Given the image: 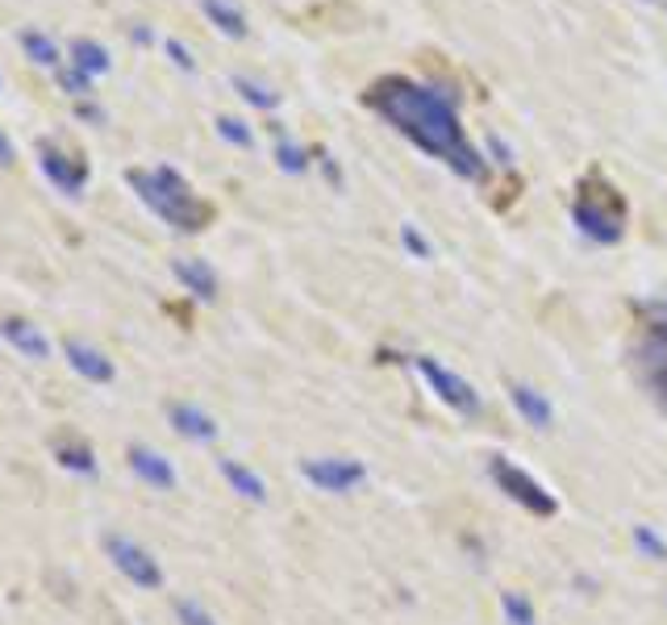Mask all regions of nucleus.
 <instances>
[{"label":"nucleus","mask_w":667,"mask_h":625,"mask_svg":"<svg viewBox=\"0 0 667 625\" xmlns=\"http://www.w3.org/2000/svg\"><path fill=\"white\" fill-rule=\"evenodd\" d=\"M363 100H367L388 125H397L413 146H422L426 155H434V159H442L447 167H454L463 180L484 184L488 163H484V155L468 142L454 105L442 93H434V88L409 80V75H380V80L367 88Z\"/></svg>","instance_id":"nucleus-1"},{"label":"nucleus","mask_w":667,"mask_h":625,"mask_svg":"<svg viewBox=\"0 0 667 625\" xmlns=\"http://www.w3.org/2000/svg\"><path fill=\"white\" fill-rule=\"evenodd\" d=\"M125 180L143 196V205L155 217H163L167 226H175L180 233H201L214 221V208L205 205V201H196V192H192L189 180L175 167H155V171L130 167Z\"/></svg>","instance_id":"nucleus-2"},{"label":"nucleus","mask_w":667,"mask_h":625,"mask_svg":"<svg viewBox=\"0 0 667 625\" xmlns=\"http://www.w3.org/2000/svg\"><path fill=\"white\" fill-rule=\"evenodd\" d=\"M572 221L593 242H618L621 233H626V201H621L618 188L605 184L593 171V176H584L580 188H575Z\"/></svg>","instance_id":"nucleus-3"},{"label":"nucleus","mask_w":667,"mask_h":625,"mask_svg":"<svg viewBox=\"0 0 667 625\" xmlns=\"http://www.w3.org/2000/svg\"><path fill=\"white\" fill-rule=\"evenodd\" d=\"M105 551L113 558V567H118L121 576L130 579L134 588H146V592H155V588H163V567L155 563V555L138 546L134 538H125V533H109L105 538Z\"/></svg>","instance_id":"nucleus-4"},{"label":"nucleus","mask_w":667,"mask_h":625,"mask_svg":"<svg viewBox=\"0 0 667 625\" xmlns=\"http://www.w3.org/2000/svg\"><path fill=\"white\" fill-rule=\"evenodd\" d=\"M493 480H497V488L509 501H518L522 509L538 513V517H555V509H559V501L550 496L547 488L538 484L530 471H522L518 464H509V459H493Z\"/></svg>","instance_id":"nucleus-5"},{"label":"nucleus","mask_w":667,"mask_h":625,"mask_svg":"<svg viewBox=\"0 0 667 625\" xmlns=\"http://www.w3.org/2000/svg\"><path fill=\"white\" fill-rule=\"evenodd\" d=\"M38 163H43L50 184L59 188V192H68V196H80L84 184H88V163L80 159V151H68L63 142L54 139L38 142Z\"/></svg>","instance_id":"nucleus-6"},{"label":"nucleus","mask_w":667,"mask_h":625,"mask_svg":"<svg viewBox=\"0 0 667 625\" xmlns=\"http://www.w3.org/2000/svg\"><path fill=\"white\" fill-rule=\"evenodd\" d=\"M417 371L426 375V384L434 388V396H438L442 405H451L454 413H468V417L480 413V393L463 380V375H454V371H447L438 359H426V354L417 359Z\"/></svg>","instance_id":"nucleus-7"},{"label":"nucleus","mask_w":667,"mask_h":625,"mask_svg":"<svg viewBox=\"0 0 667 625\" xmlns=\"http://www.w3.org/2000/svg\"><path fill=\"white\" fill-rule=\"evenodd\" d=\"M301 476L310 480L313 488L330 492V496H342V492H355L363 480H367V467L359 459H305L301 464Z\"/></svg>","instance_id":"nucleus-8"},{"label":"nucleus","mask_w":667,"mask_h":625,"mask_svg":"<svg viewBox=\"0 0 667 625\" xmlns=\"http://www.w3.org/2000/svg\"><path fill=\"white\" fill-rule=\"evenodd\" d=\"M130 471L143 480V484L159 488V492H171L175 488V467L167 464L159 450H150V446H130Z\"/></svg>","instance_id":"nucleus-9"},{"label":"nucleus","mask_w":667,"mask_h":625,"mask_svg":"<svg viewBox=\"0 0 667 625\" xmlns=\"http://www.w3.org/2000/svg\"><path fill=\"white\" fill-rule=\"evenodd\" d=\"M0 338L13 350H22L25 359H50V342L38 325H29L25 317H0Z\"/></svg>","instance_id":"nucleus-10"},{"label":"nucleus","mask_w":667,"mask_h":625,"mask_svg":"<svg viewBox=\"0 0 667 625\" xmlns=\"http://www.w3.org/2000/svg\"><path fill=\"white\" fill-rule=\"evenodd\" d=\"M63 354H68V363H72L84 380H93V384H109V380H113V363H109L105 350H96L93 342L68 338V342H63Z\"/></svg>","instance_id":"nucleus-11"},{"label":"nucleus","mask_w":667,"mask_h":625,"mask_svg":"<svg viewBox=\"0 0 667 625\" xmlns=\"http://www.w3.org/2000/svg\"><path fill=\"white\" fill-rule=\"evenodd\" d=\"M509 400L518 405V413L534 425V430H550L555 425V409H550V400L534 384H522V380H513L509 384Z\"/></svg>","instance_id":"nucleus-12"},{"label":"nucleus","mask_w":667,"mask_h":625,"mask_svg":"<svg viewBox=\"0 0 667 625\" xmlns=\"http://www.w3.org/2000/svg\"><path fill=\"white\" fill-rule=\"evenodd\" d=\"M167 417H171V425H175V434H184V438L192 442H214L217 438V421L205 409H196V405H171L167 409Z\"/></svg>","instance_id":"nucleus-13"},{"label":"nucleus","mask_w":667,"mask_h":625,"mask_svg":"<svg viewBox=\"0 0 667 625\" xmlns=\"http://www.w3.org/2000/svg\"><path fill=\"white\" fill-rule=\"evenodd\" d=\"M639 371H643L651 396L659 400V409L667 413V350L655 347V342H643L639 347Z\"/></svg>","instance_id":"nucleus-14"},{"label":"nucleus","mask_w":667,"mask_h":625,"mask_svg":"<svg viewBox=\"0 0 667 625\" xmlns=\"http://www.w3.org/2000/svg\"><path fill=\"white\" fill-rule=\"evenodd\" d=\"M171 272H175V279L189 288L196 301H214L217 297V276L209 272V263H201V259H175Z\"/></svg>","instance_id":"nucleus-15"},{"label":"nucleus","mask_w":667,"mask_h":625,"mask_svg":"<svg viewBox=\"0 0 667 625\" xmlns=\"http://www.w3.org/2000/svg\"><path fill=\"white\" fill-rule=\"evenodd\" d=\"M221 476H226V484L234 488L239 496H246V501H255V505H263L267 501V484H263L259 476L251 471L246 464H239V459H221Z\"/></svg>","instance_id":"nucleus-16"},{"label":"nucleus","mask_w":667,"mask_h":625,"mask_svg":"<svg viewBox=\"0 0 667 625\" xmlns=\"http://www.w3.org/2000/svg\"><path fill=\"white\" fill-rule=\"evenodd\" d=\"M201 9H205V17H209L226 38H246V17H242V9L234 0H201Z\"/></svg>","instance_id":"nucleus-17"},{"label":"nucleus","mask_w":667,"mask_h":625,"mask_svg":"<svg viewBox=\"0 0 667 625\" xmlns=\"http://www.w3.org/2000/svg\"><path fill=\"white\" fill-rule=\"evenodd\" d=\"M72 68L88 71V75H105V71H109V50L100 47V43H93V38H75Z\"/></svg>","instance_id":"nucleus-18"},{"label":"nucleus","mask_w":667,"mask_h":625,"mask_svg":"<svg viewBox=\"0 0 667 625\" xmlns=\"http://www.w3.org/2000/svg\"><path fill=\"white\" fill-rule=\"evenodd\" d=\"M17 43H22L29 63H38V68H59V47L50 43L47 34H38V29H22Z\"/></svg>","instance_id":"nucleus-19"},{"label":"nucleus","mask_w":667,"mask_h":625,"mask_svg":"<svg viewBox=\"0 0 667 625\" xmlns=\"http://www.w3.org/2000/svg\"><path fill=\"white\" fill-rule=\"evenodd\" d=\"M234 93H239L242 100H251L255 109H276V105H280V93L267 88V84H259V80H251V75H234Z\"/></svg>","instance_id":"nucleus-20"},{"label":"nucleus","mask_w":667,"mask_h":625,"mask_svg":"<svg viewBox=\"0 0 667 625\" xmlns=\"http://www.w3.org/2000/svg\"><path fill=\"white\" fill-rule=\"evenodd\" d=\"M276 163L284 167L288 176H301V171H310V151L296 146L292 139H280L276 142Z\"/></svg>","instance_id":"nucleus-21"},{"label":"nucleus","mask_w":667,"mask_h":625,"mask_svg":"<svg viewBox=\"0 0 667 625\" xmlns=\"http://www.w3.org/2000/svg\"><path fill=\"white\" fill-rule=\"evenodd\" d=\"M217 134L226 142H234V146H242V151H251L255 146V134H251V125L246 121H239V117H217Z\"/></svg>","instance_id":"nucleus-22"},{"label":"nucleus","mask_w":667,"mask_h":625,"mask_svg":"<svg viewBox=\"0 0 667 625\" xmlns=\"http://www.w3.org/2000/svg\"><path fill=\"white\" fill-rule=\"evenodd\" d=\"M634 546L643 551V558H655V563H667V542L659 538V533L651 530V526H634Z\"/></svg>","instance_id":"nucleus-23"},{"label":"nucleus","mask_w":667,"mask_h":625,"mask_svg":"<svg viewBox=\"0 0 667 625\" xmlns=\"http://www.w3.org/2000/svg\"><path fill=\"white\" fill-rule=\"evenodd\" d=\"M175 622L180 625H217L214 613H209L201 601H192V597H180V601H175Z\"/></svg>","instance_id":"nucleus-24"},{"label":"nucleus","mask_w":667,"mask_h":625,"mask_svg":"<svg viewBox=\"0 0 667 625\" xmlns=\"http://www.w3.org/2000/svg\"><path fill=\"white\" fill-rule=\"evenodd\" d=\"M59 464L72 467V471H80V476H93L96 471V459L88 446H59Z\"/></svg>","instance_id":"nucleus-25"},{"label":"nucleus","mask_w":667,"mask_h":625,"mask_svg":"<svg viewBox=\"0 0 667 625\" xmlns=\"http://www.w3.org/2000/svg\"><path fill=\"white\" fill-rule=\"evenodd\" d=\"M505 617H509V625H534V604L525 601L522 592H505Z\"/></svg>","instance_id":"nucleus-26"},{"label":"nucleus","mask_w":667,"mask_h":625,"mask_svg":"<svg viewBox=\"0 0 667 625\" xmlns=\"http://www.w3.org/2000/svg\"><path fill=\"white\" fill-rule=\"evenodd\" d=\"M59 88L72 96H88L93 93V75L80 68H59Z\"/></svg>","instance_id":"nucleus-27"},{"label":"nucleus","mask_w":667,"mask_h":625,"mask_svg":"<svg viewBox=\"0 0 667 625\" xmlns=\"http://www.w3.org/2000/svg\"><path fill=\"white\" fill-rule=\"evenodd\" d=\"M401 242H405V251L413 259H429V255H434V247L426 242V233L417 230V226H409V221L401 226Z\"/></svg>","instance_id":"nucleus-28"},{"label":"nucleus","mask_w":667,"mask_h":625,"mask_svg":"<svg viewBox=\"0 0 667 625\" xmlns=\"http://www.w3.org/2000/svg\"><path fill=\"white\" fill-rule=\"evenodd\" d=\"M163 50H167V59H171V63H175V68H180V71H196V59H192V55H189V47H184V43L167 38Z\"/></svg>","instance_id":"nucleus-29"},{"label":"nucleus","mask_w":667,"mask_h":625,"mask_svg":"<svg viewBox=\"0 0 667 625\" xmlns=\"http://www.w3.org/2000/svg\"><path fill=\"white\" fill-rule=\"evenodd\" d=\"M488 151H493V159L505 163V167L513 163V146H505V139H500V134H488Z\"/></svg>","instance_id":"nucleus-30"},{"label":"nucleus","mask_w":667,"mask_h":625,"mask_svg":"<svg viewBox=\"0 0 667 625\" xmlns=\"http://www.w3.org/2000/svg\"><path fill=\"white\" fill-rule=\"evenodd\" d=\"M646 342H655V347H664V350H667V317H664V322H655V325H651V334H646Z\"/></svg>","instance_id":"nucleus-31"},{"label":"nucleus","mask_w":667,"mask_h":625,"mask_svg":"<svg viewBox=\"0 0 667 625\" xmlns=\"http://www.w3.org/2000/svg\"><path fill=\"white\" fill-rule=\"evenodd\" d=\"M75 113L84 117V121H96V125H100V121H105V109H96V105H88V100H84V105H80V109H75Z\"/></svg>","instance_id":"nucleus-32"},{"label":"nucleus","mask_w":667,"mask_h":625,"mask_svg":"<svg viewBox=\"0 0 667 625\" xmlns=\"http://www.w3.org/2000/svg\"><path fill=\"white\" fill-rule=\"evenodd\" d=\"M17 159V151H13V142L4 139V134H0V163H13Z\"/></svg>","instance_id":"nucleus-33"}]
</instances>
